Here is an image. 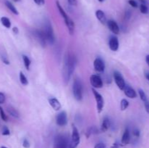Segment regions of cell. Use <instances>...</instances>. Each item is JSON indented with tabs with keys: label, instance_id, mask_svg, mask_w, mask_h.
<instances>
[{
	"label": "cell",
	"instance_id": "4fadbf2b",
	"mask_svg": "<svg viewBox=\"0 0 149 148\" xmlns=\"http://www.w3.org/2000/svg\"><path fill=\"white\" fill-rule=\"evenodd\" d=\"M108 27H109V30L114 34H119V31H120V28L116 22L115 20H110L107 22Z\"/></svg>",
	"mask_w": 149,
	"mask_h": 148
},
{
	"label": "cell",
	"instance_id": "5b68a950",
	"mask_svg": "<svg viewBox=\"0 0 149 148\" xmlns=\"http://www.w3.org/2000/svg\"><path fill=\"white\" fill-rule=\"evenodd\" d=\"M80 142V136L79 133L78 129L77 127L73 126L72 134H71V139L70 143L68 144V148H77Z\"/></svg>",
	"mask_w": 149,
	"mask_h": 148
},
{
	"label": "cell",
	"instance_id": "603a6c76",
	"mask_svg": "<svg viewBox=\"0 0 149 148\" xmlns=\"http://www.w3.org/2000/svg\"><path fill=\"white\" fill-rule=\"evenodd\" d=\"M1 23L3 26L7 28H10L11 27V22H10V19L7 17H1Z\"/></svg>",
	"mask_w": 149,
	"mask_h": 148
},
{
	"label": "cell",
	"instance_id": "277c9868",
	"mask_svg": "<svg viewBox=\"0 0 149 148\" xmlns=\"http://www.w3.org/2000/svg\"><path fill=\"white\" fill-rule=\"evenodd\" d=\"M44 33H45V38H46V40L49 44L52 45L55 43V35H54L53 29H52V26H51L50 23L49 22L45 24V28L43 30Z\"/></svg>",
	"mask_w": 149,
	"mask_h": 148
},
{
	"label": "cell",
	"instance_id": "836d02e7",
	"mask_svg": "<svg viewBox=\"0 0 149 148\" xmlns=\"http://www.w3.org/2000/svg\"><path fill=\"white\" fill-rule=\"evenodd\" d=\"M5 102V96L2 92H0V104H3Z\"/></svg>",
	"mask_w": 149,
	"mask_h": 148
},
{
	"label": "cell",
	"instance_id": "7a4b0ae2",
	"mask_svg": "<svg viewBox=\"0 0 149 148\" xmlns=\"http://www.w3.org/2000/svg\"><path fill=\"white\" fill-rule=\"evenodd\" d=\"M56 4H57V7H58V10H59L60 13H61V16H62L63 17L64 20H65V25H66L67 28H68V31H69L70 34L71 35H73L74 33V28H75V26H74V22H73V20H71V18H70L68 16V15L65 13V10L63 9V7H61V5L60 4L59 1H56Z\"/></svg>",
	"mask_w": 149,
	"mask_h": 148
},
{
	"label": "cell",
	"instance_id": "60d3db41",
	"mask_svg": "<svg viewBox=\"0 0 149 148\" xmlns=\"http://www.w3.org/2000/svg\"><path fill=\"white\" fill-rule=\"evenodd\" d=\"M13 33H15V34H17V33H19L18 28H17V27H14L13 28Z\"/></svg>",
	"mask_w": 149,
	"mask_h": 148
},
{
	"label": "cell",
	"instance_id": "f6af8a7d",
	"mask_svg": "<svg viewBox=\"0 0 149 148\" xmlns=\"http://www.w3.org/2000/svg\"><path fill=\"white\" fill-rule=\"evenodd\" d=\"M141 2V4H146V0H139Z\"/></svg>",
	"mask_w": 149,
	"mask_h": 148
},
{
	"label": "cell",
	"instance_id": "ffe728a7",
	"mask_svg": "<svg viewBox=\"0 0 149 148\" xmlns=\"http://www.w3.org/2000/svg\"><path fill=\"white\" fill-rule=\"evenodd\" d=\"M7 110L10 115L13 116V117H14V118H18L19 116H20L18 111H17L15 108H14L13 107H12V106H9V107H7Z\"/></svg>",
	"mask_w": 149,
	"mask_h": 148
},
{
	"label": "cell",
	"instance_id": "7bdbcfd3",
	"mask_svg": "<svg viewBox=\"0 0 149 148\" xmlns=\"http://www.w3.org/2000/svg\"><path fill=\"white\" fill-rule=\"evenodd\" d=\"M146 61L147 64H148V65L149 67V55H146Z\"/></svg>",
	"mask_w": 149,
	"mask_h": 148
},
{
	"label": "cell",
	"instance_id": "1f68e13d",
	"mask_svg": "<svg viewBox=\"0 0 149 148\" xmlns=\"http://www.w3.org/2000/svg\"><path fill=\"white\" fill-rule=\"evenodd\" d=\"M128 2H129L130 5L132 6V7H135V8H137V7H138V3H137V1H135V0H129V1H128Z\"/></svg>",
	"mask_w": 149,
	"mask_h": 148
},
{
	"label": "cell",
	"instance_id": "44dd1931",
	"mask_svg": "<svg viewBox=\"0 0 149 148\" xmlns=\"http://www.w3.org/2000/svg\"><path fill=\"white\" fill-rule=\"evenodd\" d=\"M4 3H5L6 7H7V8H8L9 10H10V11H11L13 13V14L16 15H17L19 14L18 11H17V9H16V7H15V6L13 5V4H12V3L10 2V1H7V0H5V1H4Z\"/></svg>",
	"mask_w": 149,
	"mask_h": 148
},
{
	"label": "cell",
	"instance_id": "7402d4cb",
	"mask_svg": "<svg viewBox=\"0 0 149 148\" xmlns=\"http://www.w3.org/2000/svg\"><path fill=\"white\" fill-rule=\"evenodd\" d=\"M97 133H98V129L95 126H91V127H90L87 129V132H86V136L87 138H89L91 135L96 134Z\"/></svg>",
	"mask_w": 149,
	"mask_h": 148
},
{
	"label": "cell",
	"instance_id": "ba28073f",
	"mask_svg": "<svg viewBox=\"0 0 149 148\" xmlns=\"http://www.w3.org/2000/svg\"><path fill=\"white\" fill-rule=\"evenodd\" d=\"M90 84L93 86V89H100L103 87V80L100 78V75H92L90 76Z\"/></svg>",
	"mask_w": 149,
	"mask_h": 148
},
{
	"label": "cell",
	"instance_id": "f35d334b",
	"mask_svg": "<svg viewBox=\"0 0 149 148\" xmlns=\"http://www.w3.org/2000/svg\"><path fill=\"white\" fill-rule=\"evenodd\" d=\"M68 2L72 6L77 5V0H68Z\"/></svg>",
	"mask_w": 149,
	"mask_h": 148
},
{
	"label": "cell",
	"instance_id": "30bf717a",
	"mask_svg": "<svg viewBox=\"0 0 149 148\" xmlns=\"http://www.w3.org/2000/svg\"><path fill=\"white\" fill-rule=\"evenodd\" d=\"M67 114L65 111L58 113L56 116V123L59 126H65L67 124Z\"/></svg>",
	"mask_w": 149,
	"mask_h": 148
},
{
	"label": "cell",
	"instance_id": "8fae6325",
	"mask_svg": "<svg viewBox=\"0 0 149 148\" xmlns=\"http://www.w3.org/2000/svg\"><path fill=\"white\" fill-rule=\"evenodd\" d=\"M93 65H94V68L96 71L99 73L104 72L106 65H105L104 61L100 57H97L95 59Z\"/></svg>",
	"mask_w": 149,
	"mask_h": 148
},
{
	"label": "cell",
	"instance_id": "f546056e",
	"mask_svg": "<svg viewBox=\"0 0 149 148\" xmlns=\"http://www.w3.org/2000/svg\"><path fill=\"white\" fill-rule=\"evenodd\" d=\"M2 135H4V136H8V135H10V130H9L8 128L7 127V126H3L2 127Z\"/></svg>",
	"mask_w": 149,
	"mask_h": 148
},
{
	"label": "cell",
	"instance_id": "b9f144b4",
	"mask_svg": "<svg viewBox=\"0 0 149 148\" xmlns=\"http://www.w3.org/2000/svg\"><path fill=\"white\" fill-rule=\"evenodd\" d=\"M119 144L118 143V142H116V143H114L113 145H112L111 148H119Z\"/></svg>",
	"mask_w": 149,
	"mask_h": 148
},
{
	"label": "cell",
	"instance_id": "8992f818",
	"mask_svg": "<svg viewBox=\"0 0 149 148\" xmlns=\"http://www.w3.org/2000/svg\"><path fill=\"white\" fill-rule=\"evenodd\" d=\"M55 148H68V142L67 138L62 134H58L55 136L54 142Z\"/></svg>",
	"mask_w": 149,
	"mask_h": 148
},
{
	"label": "cell",
	"instance_id": "9c48e42d",
	"mask_svg": "<svg viewBox=\"0 0 149 148\" xmlns=\"http://www.w3.org/2000/svg\"><path fill=\"white\" fill-rule=\"evenodd\" d=\"M113 78H114L115 82H116V85L119 87V89L123 90L125 89V86H126V84H125V79H124L122 74L118 72V71H115L113 73Z\"/></svg>",
	"mask_w": 149,
	"mask_h": 148
},
{
	"label": "cell",
	"instance_id": "3957f363",
	"mask_svg": "<svg viewBox=\"0 0 149 148\" xmlns=\"http://www.w3.org/2000/svg\"><path fill=\"white\" fill-rule=\"evenodd\" d=\"M73 94L74 97L77 101H81L82 100L83 97V89L82 84L81 81L78 78L74 80V84H73Z\"/></svg>",
	"mask_w": 149,
	"mask_h": 148
},
{
	"label": "cell",
	"instance_id": "ab89813d",
	"mask_svg": "<svg viewBox=\"0 0 149 148\" xmlns=\"http://www.w3.org/2000/svg\"><path fill=\"white\" fill-rule=\"evenodd\" d=\"M130 16H131V12L128 10V11H127L126 13H125V18H126L127 20H128V19L130 17Z\"/></svg>",
	"mask_w": 149,
	"mask_h": 148
},
{
	"label": "cell",
	"instance_id": "cb8c5ba5",
	"mask_svg": "<svg viewBox=\"0 0 149 148\" xmlns=\"http://www.w3.org/2000/svg\"><path fill=\"white\" fill-rule=\"evenodd\" d=\"M22 57H23V62H24L25 67H26V68L28 70V71H29V70H30L31 63V59H29V57L26 56V55H24L22 56Z\"/></svg>",
	"mask_w": 149,
	"mask_h": 148
},
{
	"label": "cell",
	"instance_id": "2e32d148",
	"mask_svg": "<svg viewBox=\"0 0 149 148\" xmlns=\"http://www.w3.org/2000/svg\"><path fill=\"white\" fill-rule=\"evenodd\" d=\"M130 142V132L128 129H125L122 138V144L123 145H128Z\"/></svg>",
	"mask_w": 149,
	"mask_h": 148
},
{
	"label": "cell",
	"instance_id": "e575fe53",
	"mask_svg": "<svg viewBox=\"0 0 149 148\" xmlns=\"http://www.w3.org/2000/svg\"><path fill=\"white\" fill-rule=\"evenodd\" d=\"M132 133H133L134 136H136V137H139L140 134H141V132H140L139 129H134L133 131H132Z\"/></svg>",
	"mask_w": 149,
	"mask_h": 148
},
{
	"label": "cell",
	"instance_id": "7c38bea8",
	"mask_svg": "<svg viewBox=\"0 0 149 148\" xmlns=\"http://www.w3.org/2000/svg\"><path fill=\"white\" fill-rule=\"evenodd\" d=\"M34 36L36 39L39 41V44L42 45V46H46L47 40L45 38V33H44L43 30H34Z\"/></svg>",
	"mask_w": 149,
	"mask_h": 148
},
{
	"label": "cell",
	"instance_id": "83f0119b",
	"mask_svg": "<svg viewBox=\"0 0 149 148\" xmlns=\"http://www.w3.org/2000/svg\"><path fill=\"white\" fill-rule=\"evenodd\" d=\"M140 10H141V13H143V14H147L148 12V8L146 4H141V6H140Z\"/></svg>",
	"mask_w": 149,
	"mask_h": 148
},
{
	"label": "cell",
	"instance_id": "c3c4849f",
	"mask_svg": "<svg viewBox=\"0 0 149 148\" xmlns=\"http://www.w3.org/2000/svg\"><path fill=\"white\" fill-rule=\"evenodd\" d=\"M1 148H7V147H4V146H2V147H1Z\"/></svg>",
	"mask_w": 149,
	"mask_h": 148
},
{
	"label": "cell",
	"instance_id": "4316f807",
	"mask_svg": "<svg viewBox=\"0 0 149 148\" xmlns=\"http://www.w3.org/2000/svg\"><path fill=\"white\" fill-rule=\"evenodd\" d=\"M138 94H139V96H140V97H141V99L142 101L146 102V100H148L146 94V93L144 92L143 90L141 89H138Z\"/></svg>",
	"mask_w": 149,
	"mask_h": 148
},
{
	"label": "cell",
	"instance_id": "5bb4252c",
	"mask_svg": "<svg viewBox=\"0 0 149 148\" xmlns=\"http://www.w3.org/2000/svg\"><path fill=\"white\" fill-rule=\"evenodd\" d=\"M109 48L111 49V50L113 51V52H116L119 49V40H118V38L116 36H111V39H109Z\"/></svg>",
	"mask_w": 149,
	"mask_h": 148
},
{
	"label": "cell",
	"instance_id": "d4e9b609",
	"mask_svg": "<svg viewBox=\"0 0 149 148\" xmlns=\"http://www.w3.org/2000/svg\"><path fill=\"white\" fill-rule=\"evenodd\" d=\"M19 78H20V81L23 85L26 86L29 84V81H28L27 78L26 77V75H24L23 72H20V75H19Z\"/></svg>",
	"mask_w": 149,
	"mask_h": 148
},
{
	"label": "cell",
	"instance_id": "52a82bcc",
	"mask_svg": "<svg viewBox=\"0 0 149 148\" xmlns=\"http://www.w3.org/2000/svg\"><path fill=\"white\" fill-rule=\"evenodd\" d=\"M92 91H93L96 103H97V111H98V113H100L103 110V106H104V100H103V98L101 94L99 92H97L95 89H92Z\"/></svg>",
	"mask_w": 149,
	"mask_h": 148
},
{
	"label": "cell",
	"instance_id": "ac0fdd59",
	"mask_svg": "<svg viewBox=\"0 0 149 148\" xmlns=\"http://www.w3.org/2000/svg\"><path fill=\"white\" fill-rule=\"evenodd\" d=\"M49 103L51 105V107L55 110H59L60 109H61V103L56 98L49 99Z\"/></svg>",
	"mask_w": 149,
	"mask_h": 148
},
{
	"label": "cell",
	"instance_id": "484cf974",
	"mask_svg": "<svg viewBox=\"0 0 149 148\" xmlns=\"http://www.w3.org/2000/svg\"><path fill=\"white\" fill-rule=\"evenodd\" d=\"M128 107H129V102H128V100H127L126 99H122L120 104L121 110H125Z\"/></svg>",
	"mask_w": 149,
	"mask_h": 148
},
{
	"label": "cell",
	"instance_id": "7dc6e473",
	"mask_svg": "<svg viewBox=\"0 0 149 148\" xmlns=\"http://www.w3.org/2000/svg\"><path fill=\"white\" fill-rule=\"evenodd\" d=\"M99 1H100V2H103V1H104V0H98Z\"/></svg>",
	"mask_w": 149,
	"mask_h": 148
},
{
	"label": "cell",
	"instance_id": "9a60e30c",
	"mask_svg": "<svg viewBox=\"0 0 149 148\" xmlns=\"http://www.w3.org/2000/svg\"><path fill=\"white\" fill-rule=\"evenodd\" d=\"M124 91H125V95L127 96V97L131 99H134L137 97V94H136V91L133 89L131 86H130L126 85L125 86V89H124Z\"/></svg>",
	"mask_w": 149,
	"mask_h": 148
},
{
	"label": "cell",
	"instance_id": "6da1fadb",
	"mask_svg": "<svg viewBox=\"0 0 149 148\" xmlns=\"http://www.w3.org/2000/svg\"><path fill=\"white\" fill-rule=\"evenodd\" d=\"M76 64H77V59L76 57L73 55L68 54L65 56V62H64L63 67V75L64 81L65 84L69 81L73 73H74V69H75Z\"/></svg>",
	"mask_w": 149,
	"mask_h": 148
},
{
	"label": "cell",
	"instance_id": "d590c367",
	"mask_svg": "<svg viewBox=\"0 0 149 148\" xmlns=\"http://www.w3.org/2000/svg\"><path fill=\"white\" fill-rule=\"evenodd\" d=\"M33 1H34V2L36 3V4H38V5L39 6L44 5L45 3V0H33Z\"/></svg>",
	"mask_w": 149,
	"mask_h": 148
},
{
	"label": "cell",
	"instance_id": "bcb514c9",
	"mask_svg": "<svg viewBox=\"0 0 149 148\" xmlns=\"http://www.w3.org/2000/svg\"><path fill=\"white\" fill-rule=\"evenodd\" d=\"M14 1H15V2H17V1H20V0H13Z\"/></svg>",
	"mask_w": 149,
	"mask_h": 148
},
{
	"label": "cell",
	"instance_id": "d6a6232c",
	"mask_svg": "<svg viewBox=\"0 0 149 148\" xmlns=\"http://www.w3.org/2000/svg\"><path fill=\"white\" fill-rule=\"evenodd\" d=\"M23 146L25 148H29L30 147V143H29V140L25 139L23 142Z\"/></svg>",
	"mask_w": 149,
	"mask_h": 148
},
{
	"label": "cell",
	"instance_id": "e0dca14e",
	"mask_svg": "<svg viewBox=\"0 0 149 148\" xmlns=\"http://www.w3.org/2000/svg\"><path fill=\"white\" fill-rule=\"evenodd\" d=\"M95 15H96V17L97 18V20H98L102 24H106V23H107L106 15H105V13L103 12L102 10H97L95 12Z\"/></svg>",
	"mask_w": 149,
	"mask_h": 148
},
{
	"label": "cell",
	"instance_id": "74e56055",
	"mask_svg": "<svg viewBox=\"0 0 149 148\" xmlns=\"http://www.w3.org/2000/svg\"><path fill=\"white\" fill-rule=\"evenodd\" d=\"M94 148H106V145H105V144L100 142V143L97 144Z\"/></svg>",
	"mask_w": 149,
	"mask_h": 148
},
{
	"label": "cell",
	"instance_id": "ee69618b",
	"mask_svg": "<svg viewBox=\"0 0 149 148\" xmlns=\"http://www.w3.org/2000/svg\"><path fill=\"white\" fill-rule=\"evenodd\" d=\"M146 78L147 80H148V81H149V73H146Z\"/></svg>",
	"mask_w": 149,
	"mask_h": 148
},
{
	"label": "cell",
	"instance_id": "8d00e7d4",
	"mask_svg": "<svg viewBox=\"0 0 149 148\" xmlns=\"http://www.w3.org/2000/svg\"><path fill=\"white\" fill-rule=\"evenodd\" d=\"M144 105H145L146 110L147 113L149 114V101L148 100H146V102H144Z\"/></svg>",
	"mask_w": 149,
	"mask_h": 148
},
{
	"label": "cell",
	"instance_id": "f1b7e54d",
	"mask_svg": "<svg viewBox=\"0 0 149 148\" xmlns=\"http://www.w3.org/2000/svg\"><path fill=\"white\" fill-rule=\"evenodd\" d=\"M0 116H1V119H2L4 121H7V116L5 115L4 111L3 110V108L1 106H0Z\"/></svg>",
	"mask_w": 149,
	"mask_h": 148
},
{
	"label": "cell",
	"instance_id": "d6986e66",
	"mask_svg": "<svg viewBox=\"0 0 149 148\" xmlns=\"http://www.w3.org/2000/svg\"><path fill=\"white\" fill-rule=\"evenodd\" d=\"M109 128H110V120L108 117H105L104 119L103 120L100 130H101L102 132H106V131L109 130Z\"/></svg>",
	"mask_w": 149,
	"mask_h": 148
},
{
	"label": "cell",
	"instance_id": "4dcf8cb0",
	"mask_svg": "<svg viewBox=\"0 0 149 148\" xmlns=\"http://www.w3.org/2000/svg\"><path fill=\"white\" fill-rule=\"evenodd\" d=\"M1 59L4 64H6V65H10V61H9L8 58H7V56H5V55H1Z\"/></svg>",
	"mask_w": 149,
	"mask_h": 148
}]
</instances>
